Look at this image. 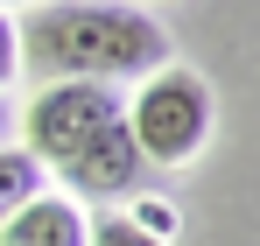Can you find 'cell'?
<instances>
[{"instance_id": "obj_1", "label": "cell", "mask_w": 260, "mask_h": 246, "mask_svg": "<svg viewBox=\"0 0 260 246\" xmlns=\"http://www.w3.org/2000/svg\"><path fill=\"white\" fill-rule=\"evenodd\" d=\"M14 28H21V71L36 84H127L176 64L169 28L120 0H49Z\"/></svg>"}, {"instance_id": "obj_2", "label": "cell", "mask_w": 260, "mask_h": 246, "mask_svg": "<svg viewBox=\"0 0 260 246\" xmlns=\"http://www.w3.org/2000/svg\"><path fill=\"white\" fill-rule=\"evenodd\" d=\"M127 134L141 148V162H190L211 141V84L190 64H162L155 78H141V91L127 99Z\"/></svg>"}, {"instance_id": "obj_3", "label": "cell", "mask_w": 260, "mask_h": 246, "mask_svg": "<svg viewBox=\"0 0 260 246\" xmlns=\"http://www.w3.org/2000/svg\"><path fill=\"white\" fill-rule=\"evenodd\" d=\"M120 120H127V99L113 84H43L28 99V155L43 169H71Z\"/></svg>"}, {"instance_id": "obj_4", "label": "cell", "mask_w": 260, "mask_h": 246, "mask_svg": "<svg viewBox=\"0 0 260 246\" xmlns=\"http://www.w3.org/2000/svg\"><path fill=\"white\" fill-rule=\"evenodd\" d=\"M141 169H148V162H141V148H134L127 120H120L113 134H99L85 155H78L71 169H56V176H63L78 197H127L134 183H141ZM71 190H63V197H71Z\"/></svg>"}, {"instance_id": "obj_5", "label": "cell", "mask_w": 260, "mask_h": 246, "mask_svg": "<svg viewBox=\"0 0 260 246\" xmlns=\"http://www.w3.org/2000/svg\"><path fill=\"white\" fill-rule=\"evenodd\" d=\"M0 246H91V218L78 211V197L43 190L0 225Z\"/></svg>"}, {"instance_id": "obj_6", "label": "cell", "mask_w": 260, "mask_h": 246, "mask_svg": "<svg viewBox=\"0 0 260 246\" xmlns=\"http://www.w3.org/2000/svg\"><path fill=\"white\" fill-rule=\"evenodd\" d=\"M43 190H49V169L36 162L28 148H0V225L28 204V197H43Z\"/></svg>"}, {"instance_id": "obj_7", "label": "cell", "mask_w": 260, "mask_h": 246, "mask_svg": "<svg viewBox=\"0 0 260 246\" xmlns=\"http://www.w3.org/2000/svg\"><path fill=\"white\" fill-rule=\"evenodd\" d=\"M91 246H169V239L141 232L134 218H99V225H91Z\"/></svg>"}, {"instance_id": "obj_8", "label": "cell", "mask_w": 260, "mask_h": 246, "mask_svg": "<svg viewBox=\"0 0 260 246\" xmlns=\"http://www.w3.org/2000/svg\"><path fill=\"white\" fill-rule=\"evenodd\" d=\"M21 78V28H14V14L0 7V91Z\"/></svg>"}, {"instance_id": "obj_9", "label": "cell", "mask_w": 260, "mask_h": 246, "mask_svg": "<svg viewBox=\"0 0 260 246\" xmlns=\"http://www.w3.org/2000/svg\"><path fill=\"white\" fill-rule=\"evenodd\" d=\"M127 218L141 225V232H155V239H169V232H176V218H169V204H162V197H141Z\"/></svg>"}, {"instance_id": "obj_10", "label": "cell", "mask_w": 260, "mask_h": 246, "mask_svg": "<svg viewBox=\"0 0 260 246\" xmlns=\"http://www.w3.org/2000/svg\"><path fill=\"white\" fill-rule=\"evenodd\" d=\"M7 127H14V106L0 99V148H7Z\"/></svg>"}, {"instance_id": "obj_11", "label": "cell", "mask_w": 260, "mask_h": 246, "mask_svg": "<svg viewBox=\"0 0 260 246\" xmlns=\"http://www.w3.org/2000/svg\"><path fill=\"white\" fill-rule=\"evenodd\" d=\"M0 7H21V0H0Z\"/></svg>"}]
</instances>
